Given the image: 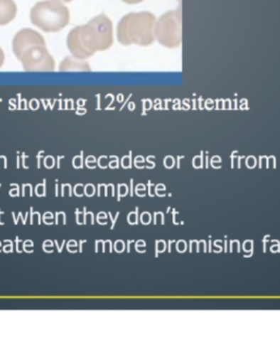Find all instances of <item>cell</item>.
Wrapping results in <instances>:
<instances>
[{
  "label": "cell",
  "mask_w": 280,
  "mask_h": 364,
  "mask_svg": "<svg viewBox=\"0 0 280 364\" xmlns=\"http://www.w3.org/2000/svg\"><path fill=\"white\" fill-rule=\"evenodd\" d=\"M33 46H46L44 38L36 30L25 28V29L19 30L15 34L12 42V49L17 59H21L23 53L30 47Z\"/></svg>",
  "instance_id": "obj_6"
},
{
  "label": "cell",
  "mask_w": 280,
  "mask_h": 364,
  "mask_svg": "<svg viewBox=\"0 0 280 364\" xmlns=\"http://www.w3.org/2000/svg\"><path fill=\"white\" fill-rule=\"evenodd\" d=\"M123 2H126L128 4H140V2L144 1V0H122Z\"/></svg>",
  "instance_id": "obj_11"
},
{
  "label": "cell",
  "mask_w": 280,
  "mask_h": 364,
  "mask_svg": "<svg viewBox=\"0 0 280 364\" xmlns=\"http://www.w3.org/2000/svg\"><path fill=\"white\" fill-rule=\"evenodd\" d=\"M59 1H61V2H70V1H72V0H59Z\"/></svg>",
  "instance_id": "obj_12"
},
{
  "label": "cell",
  "mask_w": 280,
  "mask_h": 364,
  "mask_svg": "<svg viewBox=\"0 0 280 364\" xmlns=\"http://www.w3.org/2000/svg\"><path fill=\"white\" fill-rule=\"evenodd\" d=\"M68 50L72 53V57L78 60L89 59L90 57L93 55L91 51L85 48V45L82 44L80 40V26L75 27L74 29L70 30L66 40Z\"/></svg>",
  "instance_id": "obj_7"
},
{
  "label": "cell",
  "mask_w": 280,
  "mask_h": 364,
  "mask_svg": "<svg viewBox=\"0 0 280 364\" xmlns=\"http://www.w3.org/2000/svg\"><path fill=\"white\" fill-rule=\"evenodd\" d=\"M32 25L44 32H58L70 23V10L59 0L38 2L30 11Z\"/></svg>",
  "instance_id": "obj_2"
},
{
  "label": "cell",
  "mask_w": 280,
  "mask_h": 364,
  "mask_svg": "<svg viewBox=\"0 0 280 364\" xmlns=\"http://www.w3.org/2000/svg\"><path fill=\"white\" fill-rule=\"evenodd\" d=\"M157 18L151 12L129 13L117 25V41L124 46H149L155 42Z\"/></svg>",
  "instance_id": "obj_1"
},
{
  "label": "cell",
  "mask_w": 280,
  "mask_h": 364,
  "mask_svg": "<svg viewBox=\"0 0 280 364\" xmlns=\"http://www.w3.org/2000/svg\"><path fill=\"white\" fill-rule=\"evenodd\" d=\"M17 6L13 0H0V26H6L14 21Z\"/></svg>",
  "instance_id": "obj_8"
},
{
  "label": "cell",
  "mask_w": 280,
  "mask_h": 364,
  "mask_svg": "<svg viewBox=\"0 0 280 364\" xmlns=\"http://www.w3.org/2000/svg\"><path fill=\"white\" fill-rule=\"evenodd\" d=\"M181 9L164 13L156 21L155 38L166 48H177L183 43Z\"/></svg>",
  "instance_id": "obj_4"
},
{
  "label": "cell",
  "mask_w": 280,
  "mask_h": 364,
  "mask_svg": "<svg viewBox=\"0 0 280 364\" xmlns=\"http://www.w3.org/2000/svg\"><path fill=\"white\" fill-rule=\"evenodd\" d=\"M60 70L61 72H66V70H87V72H90L91 68L83 60H78L74 57H68L60 64Z\"/></svg>",
  "instance_id": "obj_9"
},
{
  "label": "cell",
  "mask_w": 280,
  "mask_h": 364,
  "mask_svg": "<svg viewBox=\"0 0 280 364\" xmlns=\"http://www.w3.org/2000/svg\"><path fill=\"white\" fill-rule=\"evenodd\" d=\"M80 40L92 53L108 50L113 44V25L104 14L98 15L80 26Z\"/></svg>",
  "instance_id": "obj_3"
},
{
  "label": "cell",
  "mask_w": 280,
  "mask_h": 364,
  "mask_svg": "<svg viewBox=\"0 0 280 364\" xmlns=\"http://www.w3.org/2000/svg\"><path fill=\"white\" fill-rule=\"evenodd\" d=\"M4 59H6V57H4V50H2L1 47H0V68L4 65Z\"/></svg>",
  "instance_id": "obj_10"
},
{
  "label": "cell",
  "mask_w": 280,
  "mask_h": 364,
  "mask_svg": "<svg viewBox=\"0 0 280 364\" xmlns=\"http://www.w3.org/2000/svg\"><path fill=\"white\" fill-rule=\"evenodd\" d=\"M19 61L26 72H53L55 60L46 46H33L25 51Z\"/></svg>",
  "instance_id": "obj_5"
}]
</instances>
